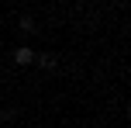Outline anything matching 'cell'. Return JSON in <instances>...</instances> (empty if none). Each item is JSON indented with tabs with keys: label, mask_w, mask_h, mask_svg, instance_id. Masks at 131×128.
Wrapping results in <instances>:
<instances>
[{
	"label": "cell",
	"mask_w": 131,
	"mask_h": 128,
	"mask_svg": "<svg viewBox=\"0 0 131 128\" xmlns=\"http://www.w3.org/2000/svg\"><path fill=\"white\" fill-rule=\"evenodd\" d=\"M14 62H17V66H28V62H35V52L31 48H17V52H14Z\"/></svg>",
	"instance_id": "1"
},
{
	"label": "cell",
	"mask_w": 131,
	"mask_h": 128,
	"mask_svg": "<svg viewBox=\"0 0 131 128\" xmlns=\"http://www.w3.org/2000/svg\"><path fill=\"white\" fill-rule=\"evenodd\" d=\"M38 62H41V66H45V69H52V66H55V55H41Z\"/></svg>",
	"instance_id": "2"
}]
</instances>
